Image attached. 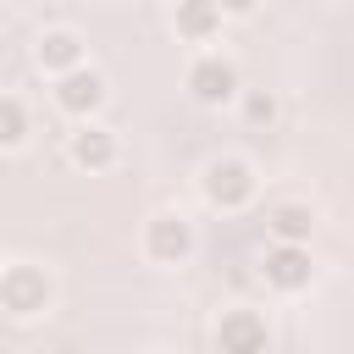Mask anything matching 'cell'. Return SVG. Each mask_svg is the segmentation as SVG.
Instances as JSON below:
<instances>
[{
  "mask_svg": "<svg viewBox=\"0 0 354 354\" xmlns=\"http://www.w3.org/2000/svg\"><path fill=\"white\" fill-rule=\"evenodd\" d=\"M144 254H149L155 266H183V260L194 254V227H188V216H183V210L149 216V221H144Z\"/></svg>",
  "mask_w": 354,
  "mask_h": 354,
  "instance_id": "6da1fadb",
  "label": "cell"
},
{
  "mask_svg": "<svg viewBox=\"0 0 354 354\" xmlns=\"http://www.w3.org/2000/svg\"><path fill=\"white\" fill-rule=\"evenodd\" d=\"M0 304L17 315V321H28V315H39L44 304H50V277L39 271V266H6V277H0Z\"/></svg>",
  "mask_w": 354,
  "mask_h": 354,
  "instance_id": "7a4b0ae2",
  "label": "cell"
},
{
  "mask_svg": "<svg viewBox=\"0 0 354 354\" xmlns=\"http://www.w3.org/2000/svg\"><path fill=\"white\" fill-rule=\"evenodd\" d=\"M205 199L216 210H243L254 199V171L243 160H210L205 166Z\"/></svg>",
  "mask_w": 354,
  "mask_h": 354,
  "instance_id": "3957f363",
  "label": "cell"
},
{
  "mask_svg": "<svg viewBox=\"0 0 354 354\" xmlns=\"http://www.w3.org/2000/svg\"><path fill=\"white\" fill-rule=\"evenodd\" d=\"M188 94H194L199 105H227V100H238V66H232L227 55H199V61L188 66Z\"/></svg>",
  "mask_w": 354,
  "mask_h": 354,
  "instance_id": "277c9868",
  "label": "cell"
},
{
  "mask_svg": "<svg viewBox=\"0 0 354 354\" xmlns=\"http://www.w3.org/2000/svg\"><path fill=\"white\" fill-rule=\"evenodd\" d=\"M266 343H271V332H266V315H254V310H227L216 321L221 354H266Z\"/></svg>",
  "mask_w": 354,
  "mask_h": 354,
  "instance_id": "5b68a950",
  "label": "cell"
},
{
  "mask_svg": "<svg viewBox=\"0 0 354 354\" xmlns=\"http://www.w3.org/2000/svg\"><path fill=\"white\" fill-rule=\"evenodd\" d=\"M55 105L66 111V116H94L100 105H105V77L94 72V66H77V72H66V77H55Z\"/></svg>",
  "mask_w": 354,
  "mask_h": 354,
  "instance_id": "8992f818",
  "label": "cell"
},
{
  "mask_svg": "<svg viewBox=\"0 0 354 354\" xmlns=\"http://www.w3.org/2000/svg\"><path fill=\"white\" fill-rule=\"evenodd\" d=\"M266 282L277 288V293H299V288H310V277H315V266H310V249H299V243H277V249H266Z\"/></svg>",
  "mask_w": 354,
  "mask_h": 354,
  "instance_id": "52a82bcc",
  "label": "cell"
},
{
  "mask_svg": "<svg viewBox=\"0 0 354 354\" xmlns=\"http://www.w3.org/2000/svg\"><path fill=\"white\" fill-rule=\"evenodd\" d=\"M66 155H72V166H83V171H105V166H116V133L100 127V122H83V127L66 138Z\"/></svg>",
  "mask_w": 354,
  "mask_h": 354,
  "instance_id": "ba28073f",
  "label": "cell"
},
{
  "mask_svg": "<svg viewBox=\"0 0 354 354\" xmlns=\"http://www.w3.org/2000/svg\"><path fill=\"white\" fill-rule=\"evenodd\" d=\"M39 66L44 72H55V77H66V72H77L83 66V39L72 33V28H50L44 39H39Z\"/></svg>",
  "mask_w": 354,
  "mask_h": 354,
  "instance_id": "9c48e42d",
  "label": "cell"
},
{
  "mask_svg": "<svg viewBox=\"0 0 354 354\" xmlns=\"http://www.w3.org/2000/svg\"><path fill=\"white\" fill-rule=\"evenodd\" d=\"M266 227H271L277 243H299V249H304V238L315 232V210H310V205H277V210L266 216Z\"/></svg>",
  "mask_w": 354,
  "mask_h": 354,
  "instance_id": "30bf717a",
  "label": "cell"
},
{
  "mask_svg": "<svg viewBox=\"0 0 354 354\" xmlns=\"http://www.w3.org/2000/svg\"><path fill=\"white\" fill-rule=\"evenodd\" d=\"M171 22H177L183 39H210V33L221 28V6H199V0H194V6H177Z\"/></svg>",
  "mask_w": 354,
  "mask_h": 354,
  "instance_id": "8fae6325",
  "label": "cell"
},
{
  "mask_svg": "<svg viewBox=\"0 0 354 354\" xmlns=\"http://www.w3.org/2000/svg\"><path fill=\"white\" fill-rule=\"evenodd\" d=\"M22 138H28V111L17 94H6L0 100V144H22Z\"/></svg>",
  "mask_w": 354,
  "mask_h": 354,
  "instance_id": "7c38bea8",
  "label": "cell"
},
{
  "mask_svg": "<svg viewBox=\"0 0 354 354\" xmlns=\"http://www.w3.org/2000/svg\"><path fill=\"white\" fill-rule=\"evenodd\" d=\"M243 122L271 127V122H277V94H271V88H249V94H243Z\"/></svg>",
  "mask_w": 354,
  "mask_h": 354,
  "instance_id": "4fadbf2b",
  "label": "cell"
}]
</instances>
